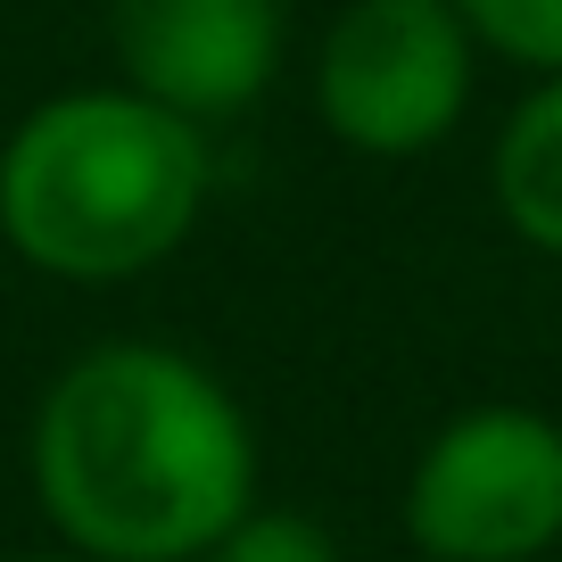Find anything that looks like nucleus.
<instances>
[{"instance_id": "2", "label": "nucleus", "mask_w": 562, "mask_h": 562, "mask_svg": "<svg viewBox=\"0 0 562 562\" xmlns=\"http://www.w3.org/2000/svg\"><path fill=\"white\" fill-rule=\"evenodd\" d=\"M207 175V124L149 91H58L0 140V240L50 281L108 290L191 240Z\"/></svg>"}, {"instance_id": "6", "label": "nucleus", "mask_w": 562, "mask_h": 562, "mask_svg": "<svg viewBox=\"0 0 562 562\" xmlns=\"http://www.w3.org/2000/svg\"><path fill=\"white\" fill-rule=\"evenodd\" d=\"M496 207L529 248L562 257V75H546L496 133Z\"/></svg>"}, {"instance_id": "4", "label": "nucleus", "mask_w": 562, "mask_h": 562, "mask_svg": "<svg viewBox=\"0 0 562 562\" xmlns=\"http://www.w3.org/2000/svg\"><path fill=\"white\" fill-rule=\"evenodd\" d=\"M422 562H538L562 546V422L472 405L422 447L405 480Z\"/></svg>"}, {"instance_id": "9", "label": "nucleus", "mask_w": 562, "mask_h": 562, "mask_svg": "<svg viewBox=\"0 0 562 562\" xmlns=\"http://www.w3.org/2000/svg\"><path fill=\"white\" fill-rule=\"evenodd\" d=\"M34 562H91V554H75V546H67V554H34Z\"/></svg>"}, {"instance_id": "3", "label": "nucleus", "mask_w": 562, "mask_h": 562, "mask_svg": "<svg viewBox=\"0 0 562 562\" xmlns=\"http://www.w3.org/2000/svg\"><path fill=\"white\" fill-rule=\"evenodd\" d=\"M472 67L456 0H348L315 58V116L356 158H430L472 108Z\"/></svg>"}, {"instance_id": "8", "label": "nucleus", "mask_w": 562, "mask_h": 562, "mask_svg": "<svg viewBox=\"0 0 562 562\" xmlns=\"http://www.w3.org/2000/svg\"><path fill=\"white\" fill-rule=\"evenodd\" d=\"M199 562H339V546H331V529H323L315 513L248 505V513H240V521H232Z\"/></svg>"}, {"instance_id": "7", "label": "nucleus", "mask_w": 562, "mask_h": 562, "mask_svg": "<svg viewBox=\"0 0 562 562\" xmlns=\"http://www.w3.org/2000/svg\"><path fill=\"white\" fill-rule=\"evenodd\" d=\"M480 50L529 75H562V0H456Z\"/></svg>"}, {"instance_id": "5", "label": "nucleus", "mask_w": 562, "mask_h": 562, "mask_svg": "<svg viewBox=\"0 0 562 562\" xmlns=\"http://www.w3.org/2000/svg\"><path fill=\"white\" fill-rule=\"evenodd\" d=\"M108 42L133 91L224 124L257 108L281 67V0H108Z\"/></svg>"}, {"instance_id": "1", "label": "nucleus", "mask_w": 562, "mask_h": 562, "mask_svg": "<svg viewBox=\"0 0 562 562\" xmlns=\"http://www.w3.org/2000/svg\"><path fill=\"white\" fill-rule=\"evenodd\" d=\"M34 496L91 562H199L257 505V430L199 356L108 339L42 389Z\"/></svg>"}]
</instances>
